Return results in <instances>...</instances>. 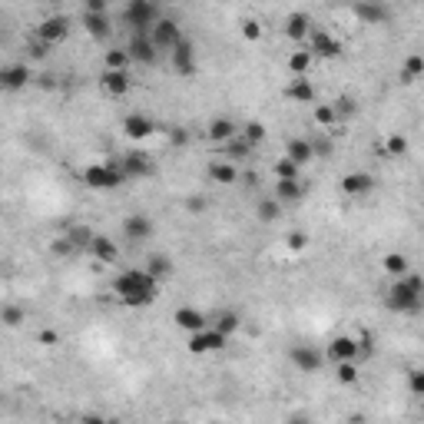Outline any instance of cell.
I'll use <instances>...</instances> for the list:
<instances>
[{"label":"cell","instance_id":"f35d334b","mask_svg":"<svg viewBox=\"0 0 424 424\" xmlns=\"http://www.w3.org/2000/svg\"><path fill=\"white\" fill-rule=\"evenodd\" d=\"M255 212H259V219H262V222H275V219L282 216V203H275V199H262L259 209H255Z\"/></svg>","mask_w":424,"mask_h":424},{"label":"cell","instance_id":"4fadbf2b","mask_svg":"<svg viewBox=\"0 0 424 424\" xmlns=\"http://www.w3.org/2000/svg\"><path fill=\"white\" fill-rule=\"evenodd\" d=\"M123 239H129V242L153 239V219H149L146 212H133V216H126V219H123Z\"/></svg>","mask_w":424,"mask_h":424},{"label":"cell","instance_id":"7bdbcfd3","mask_svg":"<svg viewBox=\"0 0 424 424\" xmlns=\"http://www.w3.org/2000/svg\"><path fill=\"white\" fill-rule=\"evenodd\" d=\"M385 153L388 156H405L408 153V139H405V136H388V139H385Z\"/></svg>","mask_w":424,"mask_h":424},{"label":"cell","instance_id":"d4e9b609","mask_svg":"<svg viewBox=\"0 0 424 424\" xmlns=\"http://www.w3.org/2000/svg\"><path fill=\"white\" fill-rule=\"evenodd\" d=\"M212 322H209V328H216L219 335H235L242 328V318H239V312H232V309H222V312H216V315H209Z\"/></svg>","mask_w":424,"mask_h":424},{"label":"cell","instance_id":"e575fe53","mask_svg":"<svg viewBox=\"0 0 424 424\" xmlns=\"http://www.w3.org/2000/svg\"><path fill=\"white\" fill-rule=\"evenodd\" d=\"M23 318H27L23 305H0V325L17 328V325H23Z\"/></svg>","mask_w":424,"mask_h":424},{"label":"cell","instance_id":"9a60e30c","mask_svg":"<svg viewBox=\"0 0 424 424\" xmlns=\"http://www.w3.org/2000/svg\"><path fill=\"white\" fill-rule=\"evenodd\" d=\"M351 14H355L361 23H368V27H378V23H388V17H391V7L388 4H381V0H371V4H355L351 7Z\"/></svg>","mask_w":424,"mask_h":424},{"label":"cell","instance_id":"d6a6232c","mask_svg":"<svg viewBox=\"0 0 424 424\" xmlns=\"http://www.w3.org/2000/svg\"><path fill=\"white\" fill-rule=\"evenodd\" d=\"M222 153H226V159H249L252 153H255V149H252L249 143H245V139H242V136H235V139H229V143L222 146Z\"/></svg>","mask_w":424,"mask_h":424},{"label":"cell","instance_id":"836d02e7","mask_svg":"<svg viewBox=\"0 0 424 424\" xmlns=\"http://www.w3.org/2000/svg\"><path fill=\"white\" fill-rule=\"evenodd\" d=\"M312 53L309 50H295V53H292L289 57V73L292 77H305V73H309V67H312Z\"/></svg>","mask_w":424,"mask_h":424},{"label":"cell","instance_id":"ab89813d","mask_svg":"<svg viewBox=\"0 0 424 424\" xmlns=\"http://www.w3.org/2000/svg\"><path fill=\"white\" fill-rule=\"evenodd\" d=\"M335 378H338V385H355V381H358V365H355V361L335 365Z\"/></svg>","mask_w":424,"mask_h":424},{"label":"cell","instance_id":"d6986e66","mask_svg":"<svg viewBox=\"0 0 424 424\" xmlns=\"http://www.w3.org/2000/svg\"><path fill=\"white\" fill-rule=\"evenodd\" d=\"M123 133L129 136V139H149V136L156 133V123L143 113H129L123 120Z\"/></svg>","mask_w":424,"mask_h":424},{"label":"cell","instance_id":"5bb4252c","mask_svg":"<svg viewBox=\"0 0 424 424\" xmlns=\"http://www.w3.org/2000/svg\"><path fill=\"white\" fill-rule=\"evenodd\" d=\"M100 87H103L106 97H126L133 90V77H129V70H103Z\"/></svg>","mask_w":424,"mask_h":424},{"label":"cell","instance_id":"ac0fdd59","mask_svg":"<svg viewBox=\"0 0 424 424\" xmlns=\"http://www.w3.org/2000/svg\"><path fill=\"white\" fill-rule=\"evenodd\" d=\"M328 358L335 365H345V361H358V338L351 335H335L328 341Z\"/></svg>","mask_w":424,"mask_h":424},{"label":"cell","instance_id":"277c9868","mask_svg":"<svg viewBox=\"0 0 424 424\" xmlns=\"http://www.w3.org/2000/svg\"><path fill=\"white\" fill-rule=\"evenodd\" d=\"M159 17H163V10L156 7V4H149V0H129L123 10V20L129 23L133 33H149L159 23Z\"/></svg>","mask_w":424,"mask_h":424},{"label":"cell","instance_id":"680465c9","mask_svg":"<svg viewBox=\"0 0 424 424\" xmlns=\"http://www.w3.org/2000/svg\"><path fill=\"white\" fill-rule=\"evenodd\" d=\"M110 424H116V421H110Z\"/></svg>","mask_w":424,"mask_h":424},{"label":"cell","instance_id":"7dc6e473","mask_svg":"<svg viewBox=\"0 0 424 424\" xmlns=\"http://www.w3.org/2000/svg\"><path fill=\"white\" fill-rule=\"evenodd\" d=\"M408 385H411V395H424V371H421V368H411Z\"/></svg>","mask_w":424,"mask_h":424},{"label":"cell","instance_id":"52a82bcc","mask_svg":"<svg viewBox=\"0 0 424 424\" xmlns=\"http://www.w3.org/2000/svg\"><path fill=\"white\" fill-rule=\"evenodd\" d=\"M30 83H33V70H30V63H7V67H0V90L20 93V90H27Z\"/></svg>","mask_w":424,"mask_h":424},{"label":"cell","instance_id":"6da1fadb","mask_svg":"<svg viewBox=\"0 0 424 424\" xmlns=\"http://www.w3.org/2000/svg\"><path fill=\"white\" fill-rule=\"evenodd\" d=\"M159 282L153 275H146V269H123L113 279V295L123 302L126 309H146L156 302Z\"/></svg>","mask_w":424,"mask_h":424},{"label":"cell","instance_id":"30bf717a","mask_svg":"<svg viewBox=\"0 0 424 424\" xmlns=\"http://www.w3.org/2000/svg\"><path fill=\"white\" fill-rule=\"evenodd\" d=\"M289 361L299 368L302 375H315V371H322V365H325V355H322L315 345H295L289 351Z\"/></svg>","mask_w":424,"mask_h":424},{"label":"cell","instance_id":"681fc988","mask_svg":"<svg viewBox=\"0 0 424 424\" xmlns=\"http://www.w3.org/2000/svg\"><path fill=\"white\" fill-rule=\"evenodd\" d=\"M50 252H53V255H70V252H73V245H70V242L60 235V239L50 242Z\"/></svg>","mask_w":424,"mask_h":424},{"label":"cell","instance_id":"60d3db41","mask_svg":"<svg viewBox=\"0 0 424 424\" xmlns=\"http://www.w3.org/2000/svg\"><path fill=\"white\" fill-rule=\"evenodd\" d=\"M332 110H335V120H348V116H355V100L351 97H338L335 103H332Z\"/></svg>","mask_w":424,"mask_h":424},{"label":"cell","instance_id":"603a6c76","mask_svg":"<svg viewBox=\"0 0 424 424\" xmlns=\"http://www.w3.org/2000/svg\"><path fill=\"white\" fill-rule=\"evenodd\" d=\"M209 179L216 186H235L239 183V169H235V163H229V159H212Z\"/></svg>","mask_w":424,"mask_h":424},{"label":"cell","instance_id":"bcb514c9","mask_svg":"<svg viewBox=\"0 0 424 424\" xmlns=\"http://www.w3.org/2000/svg\"><path fill=\"white\" fill-rule=\"evenodd\" d=\"M285 245H289L292 252H302V249H305V245H309V235H305V232H299V229H295V232H289V239H285Z\"/></svg>","mask_w":424,"mask_h":424},{"label":"cell","instance_id":"ba28073f","mask_svg":"<svg viewBox=\"0 0 424 424\" xmlns=\"http://www.w3.org/2000/svg\"><path fill=\"white\" fill-rule=\"evenodd\" d=\"M126 57L129 63H143V67H153L159 60V50L153 47L149 33H129V47H126Z\"/></svg>","mask_w":424,"mask_h":424},{"label":"cell","instance_id":"83f0119b","mask_svg":"<svg viewBox=\"0 0 424 424\" xmlns=\"http://www.w3.org/2000/svg\"><path fill=\"white\" fill-rule=\"evenodd\" d=\"M83 27H87V33L93 40H106L110 33H113V27H110V14H83Z\"/></svg>","mask_w":424,"mask_h":424},{"label":"cell","instance_id":"7402d4cb","mask_svg":"<svg viewBox=\"0 0 424 424\" xmlns=\"http://www.w3.org/2000/svg\"><path fill=\"white\" fill-rule=\"evenodd\" d=\"M285 159H289V163H295L302 169V166H309L312 159H315V149H312L309 139L295 136V139H289V143H285Z\"/></svg>","mask_w":424,"mask_h":424},{"label":"cell","instance_id":"f907efd6","mask_svg":"<svg viewBox=\"0 0 424 424\" xmlns=\"http://www.w3.org/2000/svg\"><path fill=\"white\" fill-rule=\"evenodd\" d=\"M87 14H110L106 0H87Z\"/></svg>","mask_w":424,"mask_h":424},{"label":"cell","instance_id":"f546056e","mask_svg":"<svg viewBox=\"0 0 424 424\" xmlns=\"http://www.w3.org/2000/svg\"><path fill=\"white\" fill-rule=\"evenodd\" d=\"M146 275H153L156 282L169 279V275H173V259H169V255H159V252L149 255V259H146Z\"/></svg>","mask_w":424,"mask_h":424},{"label":"cell","instance_id":"8fae6325","mask_svg":"<svg viewBox=\"0 0 424 424\" xmlns=\"http://www.w3.org/2000/svg\"><path fill=\"white\" fill-rule=\"evenodd\" d=\"M312 57H322V60H338L345 53V43L335 37V33H328V30H312Z\"/></svg>","mask_w":424,"mask_h":424},{"label":"cell","instance_id":"ffe728a7","mask_svg":"<svg viewBox=\"0 0 424 424\" xmlns=\"http://www.w3.org/2000/svg\"><path fill=\"white\" fill-rule=\"evenodd\" d=\"M375 189V176L371 173H348V176H341V193L345 196H368Z\"/></svg>","mask_w":424,"mask_h":424},{"label":"cell","instance_id":"44dd1931","mask_svg":"<svg viewBox=\"0 0 424 424\" xmlns=\"http://www.w3.org/2000/svg\"><path fill=\"white\" fill-rule=\"evenodd\" d=\"M206 136H209V143L226 146L229 139H235V136H239V126L232 123L229 116H216V120L209 123V129H206Z\"/></svg>","mask_w":424,"mask_h":424},{"label":"cell","instance_id":"db71d44e","mask_svg":"<svg viewBox=\"0 0 424 424\" xmlns=\"http://www.w3.org/2000/svg\"><path fill=\"white\" fill-rule=\"evenodd\" d=\"M40 341H43V345H57V341H60V335H57V332H50V328H47V332H40Z\"/></svg>","mask_w":424,"mask_h":424},{"label":"cell","instance_id":"7c38bea8","mask_svg":"<svg viewBox=\"0 0 424 424\" xmlns=\"http://www.w3.org/2000/svg\"><path fill=\"white\" fill-rule=\"evenodd\" d=\"M116 163H120V169H123L126 183H129V179H146V176L156 173L153 159H149L146 153H129V156H123V159H116Z\"/></svg>","mask_w":424,"mask_h":424},{"label":"cell","instance_id":"d590c367","mask_svg":"<svg viewBox=\"0 0 424 424\" xmlns=\"http://www.w3.org/2000/svg\"><path fill=\"white\" fill-rule=\"evenodd\" d=\"M239 136H242V139H245V143L252 146V149H255V146H262V143H265V126H262L259 120H252V123H245V126H242V129H239Z\"/></svg>","mask_w":424,"mask_h":424},{"label":"cell","instance_id":"11a10c76","mask_svg":"<svg viewBox=\"0 0 424 424\" xmlns=\"http://www.w3.org/2000/svg\"><path fill=\"white\" fill-rule=\"evenodd\" d=\"M285 424H312V421L305 415H289V418H285Z\"/></svg>","mask_w":424,"mask_h":424},{"label":"cell","instance_id":"816d5d0a","mask_svg":"<svg viewBox=\"0 0 424 424\" xmlns=\"http://www.w3.org/2000/svg\"><path fill=\"white\" fill-rule=\"evenodd\" d=\"M186 209L193 212V216H199V212L206 209V199H203V196H193V199H189V203H186Z\"/></svg>","mask_w":424,"mask_h":424},{"label":"cell","instance_id":"f1b7e54d","mask_svg":"<svg viewBox=\"0 0 424 424\" xmlns=\"http://www.w3.org/2000/svg\"><path fill=\"white\" fill-rule=\"evenodd\" d=\"M312 33V17L309 14H289L285 17V37L289 40H302Z\"/></svg>","mask_w":424,"mask_h":424},{"label":"cell","instance_id":"4dcf8cb0","mask_svg":"<svg viewBox=\"0 0 424 424\" xmlns=\"http://www.w3.org/2000/svg\"><path fill=\"white\" fill-rule=\"evenodd\" d=\"M381 269H385L391 279H405L408 275V255H401V252H388L385 259H381Z\"/></svg>","mask_w":424,"mask_h":424},{"label":"cell","instance_id":"3957f363","mask_svg":"<svg viewBox=\"0 0 424 424\" xmlns=\"http://www.w3.org/2000/svg\"><path fill=\"white\" fill-rule=\"evenodd\" d=\"M83 186L93 193H113V189L126 186V176L116 159H106V163H93L83 169Z\"/></svg>","mask_w":424,"mask_h":424},{"label":"cell","instance_id":"f5cc1de1","mask_svg":"<svg viewBox=\"0 0 424 424\" xmlns=\"http://www.w3.org/2000/svg\"><path fill=\"white\" fill-rule=\"evenodd\" d=\"M80 424H110L103 415H93V411H87V415H80Z\"/></svg>","mask_w":424,"mask_h":424},{"label":"cell","instance_id":"f6af8a7d","mask_svg":"<svg viewBox=\"0 0 424 424\" xmlns=\"http://www.w3.org/2000/svg\"><path fill=\"white\" fill-rule=\"evenodd\" d=\"M242 37L249 40V43L262 40V23H259V20H245V23H242Z\"/></svg>","mask_w":424,"mask_h":424},{"label":"cell","instance_id":"484cf974","mask_svg":"<svg viewBox=\"0 0 424 424\" xmlns=\"http://www.w3.org/2000/svg\"><path fill=\"white\" fill-rule=\"evenodd\" d=\"M302 196H305V186L302 179H275V203H299Z\"/></svg>","mask_w":424,"mask_h":424},{"label":"cell","instance_id":"7a4b0ae2","mask_svg":"<svg viewBox=\"0 0 424 424\" xmlns=\"http://www.w3.org/2000/svg\"><path fill=\"white\" fill-rule=\"evenodd\" d=\"M424 299V279L418 272H408L405 279H395L385 292V305L398 315H415Z\"/></svg>","mask_w":424,"mask_h":424},{"label":"cell","instance_id":"6f0895ef","mask_svg":"<svg viewBox=\"0 0 424 424\" xmlns=\"http://www.w3.org/2000/svg\"><path fill=\"white\" fill-rule=\"evenodd\" d=\"M209 424H216V421H209Z\"/></svg>","mask_w":424,"mask_h":424},{"label":"cell","instance_id":"9f6ffc18","mask_svg":"<svg viewBox=\"0 0 424 424\" xmlns=\"http://www.w3.org/2000/svg\"><path fill=\"white\" fill-rule=\"evenodd\" d=\"M355 424H365V421H355Z\"/></svg>","mask_w":424,"mask_h":424},{"label":"cell","instance_id":"8992f818","mask_svg":"<svg viewBox=\"0 0 424 424\" xmlns=\"http://www.w3.org/2000/svg\"><path fill=\"white\" fill-rule=\"evenodd\" d=\"M70 37V20L63 17V14H53V17H43L37 27V40L40 43H47L50 50L57 47V43H63V40Z\"/></svg>","mask_w":424,"mask_h":424},{"label":"cell","instance_id":"e0dca14e","mask_svg":"<svg viewBox=\"0 0 424 424\" xmlns=\"http://www.w3.org/2000/svg\"><path fill=\"white\" fill-rule=\"evenodd\" d=\"M173 322L176 328H183V332H189V335H196V332H203V328H209V315L199 309H193V305H183V309L173 312Z\"/></svg>","mask_w":424,"mask_h":424},{"label":"cell","instance_id":"b9f144b4","mask_svg":"<svg viewBox=\"0 0 424 424\" xmlns=\"http://www.w3.org/2000/svg\"><path fill=\"white\" fill-rule=\"evenodd\" d=\"M299 173H302V169L295 163H289L285 156L275 163V179H299Z\"/></svg>","mask_w":424,"mask_h":424},{"label":"cell","instance_id":"cb8c5ba5","mask_svg":"<svg viewBox=\"0 0 424 424\" xmlns=\"http://www.w3.org/2000/svg\"><path fill=\"white\" fill-rule=\"evenodd\" d=\"M90 252H93V259L97 262H106V265H113L116 259H120V245H116L113 239H106V235H93V242H90Z\"/></svg>","mask_w":424,"mask_h":424},{"label":"cell","instance_id":"8d00e7d4","mask_svg":"<svg viewBox=\"0 0 424 424\" xmlns=\"http://www.w3.org/2000/svg\"><path fill=\"white\" fill-rule=\"evenodd\" d=\"M421 73H424V57L421 53H411L405 60V70H401V83H415Z\"/></svg>","mask_w":424,"mask_h":424},{"label":"cell","instance_id":"9c48e42d","mask_svg":"<svg viewBox=\"0 0 424 424\" xmlns=\"http://www.w3.org/2000/svg\"><path fill=\"white\" fill-rule=\"evenodd\" d=\"M229 345V338L219 335L216 328H203V332H196L189 335V355H212V351H222V348Z\"/></svg>","mask_w":424,"mask_h":424},{"label":"cell","instance_id":"4316f807","mask_svg":"<svg viewBox=\"0 0 424 424\" xmlns=\"http://www.w3.org/2000/svg\"><path fill=\"white\" fill-rule=\"evenodd\" d=\"M285 97H289L292 103H315V87H312V80L295 77L289 87H285Z\"/></svg>","mask_w":424,"mask_h":424},{"label":"cell","instance_id":"74e56055","mask_svg":"<svg viewBox=\"0 0 424 424\" xmlns=\"http://www.w3.org/2000/svg\"><path fill=\"white\" fill-rule=\"evenodd\" d=\"M103 70H129V57L123 47H113L103 53Z\"/></svg>","mask_w":424,"mask_h":424},{"label":"cell","instance_id":"1f68e13d","mask_svg":"<svg viewBox=\"0 0 424 424\" xmlns=\"http://www.w3.org/2000/svg\"><path fill=\"white\" fill-rule=\"evenodd\" d=\"M93 235H97V232L90 229V226H73V229H70L67 235H63V239H67L70 245H73V252H77V249H90Z\"/></svg>","mask_w":424,"mask_h":424},{"label":"cell","instance_id":"c3c4849f","mask_svg":"<svg viewBox=\"0 0 424 424\" xmlns=\"http://www.w3.org/2000/svg\"><path fill=\"white\" fill-rule=\"evenodd\" d=\"M27 53H30L33 60H47V57H50V47H47V43H40V40H30Z\"/></svg>","mask_w":424,"mask_h":424},{"label":"cell","instance_id":"5b68a950","mask_svg":"<svg viewBox=\"0 0 424 424\" xmlns=\"http://www.w3.org/2000/svg\"><path fill=\"white\" fill-rule=\"evenodd\" d=\"M149 40H153V47L159 53H173L176 43L183 40V30H179V23L173 17H159V23L149 30Z\"/></svg>","mask_w":424,"mask_h":424},{"label":"cell","instance_id":"2e32d148","mask_svg":"<svg viewBox=\"0 0 424 424\" xmlns=\"http://www.w3.org/2000/svg\"><path fill=\"white\" fill-rule=\"evenodd\" d=\"M173 57V70L179 73V77H193L196 73V47H193V40H179L176 43V50L169 53Z\"/></svg>","mask_w":424,"mask_h":424},{"label":"cell","instance_id":"ee69618b","mask_svg":"<svg viewBox=\"0 0 424 424\" xmlns=\"http://www.w3.org/2000/svg\"><path fill=\"white\" fill-rule=\"evenodd\" d=\"M315 123H318V126H332V123H338V120H335V110H332L328 103L315 106Z\"/></svg>","mask_w":424,"mask_h":424}]
</instances>
